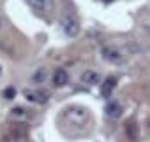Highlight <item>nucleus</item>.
<instances>
[{
	"instance_id": "1",
	"label": "nucleus",
	"mask_w": 150,
	"mask_h": 142,
	"mask_svg": "<svg viewBox=\"0 0 150 142\" xmlns=\"http://www.w3.org/2000/svg\"><path fill=\"white\" fill-rule=\"evenodd\" d=\"M64 118L76 126H83L88 121V112L81 107H69L64 111Z\"/></svg>"
},
{
	"instance_id": "2",
	"label": "nucleus",
	"mask_w": 150,
	"mask_h": 142,
	"mask_svg": "<svg viewBox=\"0 0 150 142\" xmlns=\"http://www.w3.org/2000/svg\"><path fill=\"white\" fill-rule=\"evenodd\" d=\"M60 25L67 37H76L80 33V21L74 14H64L60 19Z\"/></svg>"
},
{
	"instance_id": "3",
	"label": "nucleus",
	"mask_w": 150,
	"mask_h": 142,
	"mask_svg": "<svg viewBox=\"0 0 150 142\" xmlns=\"http://www.w3.org/2000/svg\"><path fill=\"white\" fill-rule=\"evenodd\" d=\"M101 54H103V58H104L106 61H110V63H113V65H122V63H124V56H122L115 47L104 46V47L101 49Z\"/></svg>"
},
{
	"instance_id": "4",
	"label": "nucleus",
	"mask_w": 150,
	"mask_h": 142,
	"mask_svg": "<svg viewBox=\"0 0 150 142\" xmlns=\"http://www.w3.org/2000/svg\"><path fill=\"white\" fill-rule=\"evenodd\" d=\"M25 98L32 104H46L48 102V93L44 90H25Z\"/></svg>"
},
{
	"instance_id": "5",
	"label": "nucleus",
	"mask_w": 150,
	"mask_h": 142,
	"mask_svg": "<svg viewBox=\"0 0 150 142\" xmlns=\"http://www.w3.org/2000/svg\"><path fill=\"white\" fill-rule=\"evenodd\" d=\"M104 112H106L108 118H111V119H118V118L122 116L124 109H122V105H120L118 102H110V104H106Z\"/></svg>"
},
{
	"instance_id": "6",
	"label": "nucleus",
	"mask_w": 150,
	"mask_h": 142,
	"mask_svg": "<svg viewBox=\"0 0 150 142\" xmlns=\"http://www.w3.org/2000/svg\"><path fill=\"white\" fill-rule=\"evenodd\" d=\"M81 83H85L88 86H94V84L101 83V74L96 72V70H85L81 74Z\"/></svg>"
},
{
	"instance_id": "7",
	"label": "nucleus",
	"mask_w": 150,
	"mask_h": 142,
	"mask_svg": "<svg viewBox=\"0 0 150 142\" xmlns=\"http://www.w3.org/2000/svg\"><path fill=\"white\" fill-rule=\"evenodd\" d=\"M67 83H69V74L64 68H57L55 74H53V84L55 86H65Z\"/></svg>"
},
{
	"instance_id": "8",
	"label": "nucleus",
	"mask_w": 150,
	"mask_h": 142,
	"mask_svg": "<svg viewBox=\"0 0 150 142\" xmlns=\"http://www.w3.org/2000/svg\"><path fill=\"white\" fill-rule=\"evenodd\" d=\"M115 86H117V77H108L104 83H103V86H101V95L103 97H110L111 93H113V90H115Z\"/></svg>"
},
{
	"instance_id": "9",
	"label": "nucleus",
	"mask_w": 150,
	"mask_h": 142,
	"mask_svg": "<svg viewBox=\"0 0 150 142\" xmlns=\"http://www.w3.org/2000/svg\"><path fill=\"white\" fill-rule=\"evenodd\" d=\"M125 133H127V137L132 139V140L138 137V125H136V119H134V118H131V119L125 123Z\"/></svg>"
},
{
	"instance_id": "10",
	"label": "nucleus",
	"mask_w": 150,
	"mask_h": 142,
	"mask_svg": "<svg viewBox=\"0 0 150 142\" xmlns=\"http://www.w3.org/2000/svg\"><path fill=\"white\" fill-rule=\"evenodd\" d=\"M27 2L35 11H46V9H50V0H27Z\"/></svg>"
},
{
	"instance_id": "11",
	"label": "nucleus",
	"mask_w": 150,
	"mask_h": 142,
	"mask_svg": "<svg viewBox=\"0 0 150 142\" xmlns=\"http://www.w3.org/2000/svg\"><path fill=\"white\" fill-rule=\"evenodd\" d=\"M46 76H48V72H46V68H39L37 72L34 74L32 81H34V83H44V81H46Z\"/></svg>"
},
{
	"instance_id": "12",
	"label": "nucleus",
	"mask_w": 150,
	"mask_h": 142,
	"mask_svg": "<svg viewBox=\"0 0 150 142\" xmlns=\"http://www.w3.org/2000/svg\"><path fill=\"white\" fill-rule=\"evenodd\" d=\"M27 114H28V112H27L25 109H21V107H16V109L11 111V118H14V119H25Z\"/></svg>"
},
{
	"instance_id": "13",
	"label": "nucleus",
	"mask_w": 150,
	"mask_h": 142,
	"mask_svg": "<svg viewBox=\"0 0 150 142\" xmlns=\"http://www.w3.org/2000/svg\"><path fill=\"white\" fill-rule=\"evenodd\" d=\"M4 97H6V98H9V100H11V98H14V97H16V90H14L13 86H7V88L4 90Z\"/></svg>"
},
{
	"instance_id": "14",
	"label": "nucleus",
	"mask_w": 150,
	"mask_h": 142,
	"mask_svg": "<svg viewBox=\"0 0 150 142\" xmlns=\"http://www.w3.org/2000/svg\"><path fill=\"white\" fill-rule=\"evenodd\" d=\"M2 25H4V18H2V14H0V28H2Z\"/></svg>"
},
{
	"instance_id": "15",
	"label": "nucleus",
	"mask_w": 150,
	"mask_h": 142,
	"mask_svg": "<svg viewBox=\"0 0 150 142\" xmlns=\"http://www.w3.org/2000/svg\"><path fill=\"white\" fill-rule=\"evenodd\" d=\"M103 2H106V4H110V2H113V0H103Z\"/></svg>"
},
{
	"instance_id": "16",
	"label": "nucleus",
	"mask_w": 150,
	"mask_h": 142,
	"mask_svg": "<svg viewBox=\"0 0 150 142\" xmlns=\"http://www.w3.org/2000/svg\"><path fill=\"white\" fill-rule=\"evenodd\" d=\"M0 77H2V67H0Z\"/></svg>"
}]
</instances>
